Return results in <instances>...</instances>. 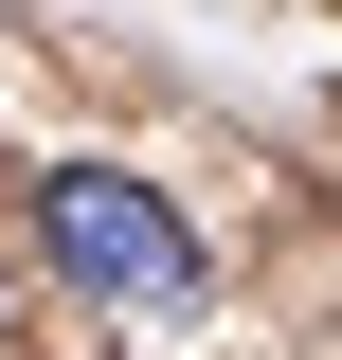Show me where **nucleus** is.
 Wrapping results in <instances>:
<instances>
[{
  "instance_id": "nucleus-1",
  "label": "nucleus",
  "mask_w": 342,
  "mask_h": 360,
  "mask_svg": "<svg viewBox=\"0 0 342 360\" xmlns=\"http://www.w3.org/2000/svg\"><path fill=\"white\" fill-rule=\"evenodd\" d=\"M37 252L72 270L90 307H144V324L198 307V234H180V198L127 180V162H54V180H37Z\"/></svg>"
}]
</instances>
